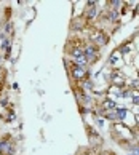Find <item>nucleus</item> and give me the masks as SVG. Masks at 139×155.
Returning <instances> with one entry per match:
<instances>
[{
    "instance_id": "1",
    "label": "nucleus",
    "mask_w": 139,
    "mask_h": 155,
    "mask_svg": "<svg viewBox=\"0 0 139 155\" xmlns=\"http://www.w3.org/2000/svg\"><path fill=\"white\" fill-rule=\"evenodd\" d=\"M69 74H71V78H72V80H75V82H78V83H82L83 80L90 78L91 71H86V67H80V66L72 64V67L69 69Z\"/></svg>"
},
{
    "instance_id": "2",
    "label": "nucleus",
    "mask_w": 139,
    "mask_h": 155,
    "mask_svg": "<svg viewBox=\"0 0 139 155\" xmlns=\"http://www.w3.org/2000/svg\"><path fill=\"white\" fill-rule=\"evenodd\" d=\"M83 54H85V58L88 59V64H94L96 61H99L101 58V54H99V47H96V45H86V47L83 48Z\"/></svg>"
},
{
    "instance_id": "3",
    "label": "nucleus",
    "mask_w": 139,
    "mask_h": 155,
    "mask_svg": "<svg viewBox=\"0 0 139 155\" xmlns=\"http://www.w3.org/2000/svg\"><path fill=\"white\" fill-rule=\"evenodd\" d=\"M0 155H15V142L8 134L0 139Z\"/></svg>"
},
{
    "instance_id": "4",
    "label": "nucleus",
    "mask_w": 139,
    "mask_h": 155,
    "mask_svg": "<svg viewBox=\"0 0 139 155\" xmlns=\"http://www.w3.org/2000/svg\"><path fill=\"white\" fill-rule=\"evenodd\" d=\"M91 42H93V45H96V47H106L109 43V35L102 29H98L91 35Z\"/></svg>"
},
{
    "instance_id": "5",
    "label": "nucleus",
    "mask_w": 139,
    "mask_h": 155,
    "mask_svg": "<svg viewBox=\"0 0 139 155\" xmlns=\"http://www.w3.org/2000/svg\"><path fill=\"white\" fill-rule=\"evenodd\" d=\"M93 88H94V82L91 78H86L82 82V91H85V93H90Z\"/></svg>"
},
{
    "instance_id": "6",
    "label": "nucleus",
    "mask_w": 139,
    "mask_h": 155,
    "mask_svg": "<svg viewBox=\"0 0 139 155\" xmlns=\"http://www.w3.org/2000/svg\"><path fill=\"white\" fill-rule=\"evenodd\" d=\"M102 109L104 110H115V109H117V102L115 101H112V99H104L102 101Z\"/></svg>"
},
{
    "instance_id": "7",
    "label": "nucleus",
    "mask_w": 139,
    "mask_h": 155,
    "mask_svg": "<svg viewBox=\"0 0 139 155\" xmlns=\"http://www.w3.org/2000/svg\"><path fill=\"white\" fill-rule=\"evenodd\" d=\"M96 15H98V8H96V7H93V8H86L85 19H86V21H93V19L96 18Z\"/></svg>"
},
{
    "instance_id": "8",
    "label": "nucleus",
    "mask_w": 139,
    "mask_h": 155,
    "mask_svg": "<svg viewBox=\"0 0 139 155\" xmlns=\"http://www.w3.org/2000/svg\"><path fill=\"white\" fill-rule=\"evenodd\" d=\"M126 114H128V109H125V107H117L115 109V118L117 120H123L126 117Z\"/></svg>"
},
{
    "instance_id": "9",
    "label": "nucleus",
    "mask_w": 139,
    "mask_h": 155,
    "mask_svg": "<svg viewBox=\"0 0 139 155\" xmlns=\"http://www.w3.org/2000/svg\"><path fill=\"white\" fill-rule=\"evenodd\" d=\"M118 18V11H115V10H111V11H109V13H107V21L109 22H115V19H117Z\"/></svg>"
},
{
    "instance_id": "10",
    "label": "nucleus",
    "mask_w": 139,
    "mask_h": 155,
    "mask_svg": "<svg viewBox=\"0 0 139 155\" xmlns=\"http://www.w3.org/2000/svg\"><path fill=\"white\" fill-rule=\"evenodd\" d=\"M10 47H11V40H10V38L2 40V43H0V50H2V51H7Z\"/></svg>"
},
{
    "instance_id": "11",
    "label": "nucleus",
    "mask_w": 139,
    "mask_h": 155,
    "mask_svg": "<svg viewBox=\"0 0 139 155\" xmlns=\"http://www.w3.org/2000/svg\"><path fill=\"white\" fill-rule=\"evenodd\" d=\"M109 3H111L112 10H115V11H118V8L121 7V5H123V2H120V0H115V2L112 0V2H109Z\"/></svg>"
},
{
    "instance_id": "12",
    "label": "nucleus",
    "mask_w": 139,
    "mask_h": 155,
    "mask_svg": "<svg viewBox=\"0 0 139 155\" xmlns=\"http://www.w3.org/2000/svg\"><path fill=\"white\" fill-rule=\"evenodd\" d=\"M11 31H13V22L8 21V22H7V26H5V34H10Z\"/></svg>"
},
{
    "instance_id": "13",
    "label": "nucleus",
    "mask_w": 139,
    "mask_h": 155,
    "mask_svg": "<svg viewBox=\"0 0 139 155\" xmlns=\"http://www.w3.org/2000/svg\"><path fill=\"white\" fill-rule=\"evenodd\" d=\"M131 96H133V102L139 106V91H134V93H133Z\"/></svg>"
},
{
    "instance_id": "14",
    "label": "nucleus",
    "mask_w": 139,
    "mask_h": 155,
    "mask_svg": "<svg viewBox=\"0 0 139 155\" xmlns=\"http://www.w3.org/2000/svg\"><path fill=\"white\" fill-rule=\"evenodd\" d=\"M94 120H96V125L99 126V128H102V125H104V120H102L101 117H96Z\"/></svg>"
},
{
    "instance_id": "15",
    "label": "nucleus",
    "mask_w": 139,
    "mask_h": 155,
    "mask_svg": "<svg viewBox=\"0 0 139 155\" xmlns=\"http://www.w3.org/2000/svg\"><path fill=\"white\" fill-rule=\"evenodd\" d=\"M8 122H15V120H16V114L15 112H11V114H8Z\"/></svg>"
},
{
    "instance_id": "16",
    "label": "nucleus",
    "mask_w": 139,
    "mask_h": 155,
    "mask_svg": "<svg viewBox=\"0 0 139 155\" xmlns=\"http://www.w3.org/2000/svg\"><path fill=\"white\" fill-rule=\"evenodd\" d=\"M101 155H114V153H112V152H109V150H107V152H102Z\"/></svg>"
}]
</instances>
